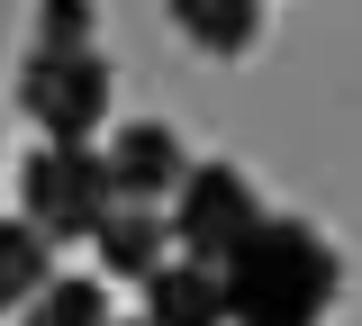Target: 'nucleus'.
Segmentation results:
<instances>
[{"instance_id": "1", "label": "nucleus", "mask_w": 362, "mask_h": 326, "mask_svg": "<svg viewBox=\"0 0 362 326\" xmlns=\"http://www.w3.org/2000/svg\"><path fill=\"white\" fill-rule=\"evenodd\" d=\"M335 290H344V263L308 218H254V235L218 263L226 326H326Z\"/></svg>"}, {"instance_id": "2", "label": "nucleus", "mask_w": 362, "mask_h": 326, "mask_svg": "<svg viewBox=\"0 0 362 326\" xmlns=\"http://www.w3.org/2000/svg\"><path fill=\"white\" fill-rule=\"evenodd\" d=\"M254 218H263V199H254V182L235 173V163H190L173 190V245H181V263H209L218 272L226 254L254 235Z\"/></svg>"}, {"instance_id": "3", "label": "nucleus", "mask_w": 362, "mask_h": 326, "mask_svg": "<svg viewBox=\"0 0 362 326\" xmlns=\"http://www.w3.org/2000/svg\"><path fill=\"white\" fill-rule=\"evenodd\" d=\"M18 218H28L45 245L90 235L109 218V173H100V154H90V145H37L28 173H18Z\"/></svg>"}, {"instance_id": "4", "label": "nucleus", "mask_w": 362, "mask_h": 326, "mask_svg": "<svg viewBox=\"0 0 362 326\" xmlns=\"http://www.w3.org/2000/svg\"><path fill=\"white\" fill-rule=\"evenodd\" d=\"M18 109L45 127V145H90V127L109 118V64L100 54H28L18 64Z\"/></svg>"}, {"instance_id": "5", "label": "nucleus", "mask_w": 362, "mask_h": 326, "mask_svg": "<svg viewBox=\"0 0 362 326\" xmlns=\"http://www.w3.org/2000/svg\"><path fill=\"white\" fill-rule=\"evenodd\" d=\"M100 173H109V199H127V209H154V199H173L181 173H190V154L163 118H127L109 154H100Z\"/></svg>"}, {"instance_id": "6", "label": "nucleus", "mask_w": 362, "mask_h": 326, "mask_svg": "<svg viewBox=\"0 0 362 326\" xmlns=\"http://www.w3.org/2000/svg\"><path fill=\"white\" fill-rule=\"evenodd\" d=\"M90 245H100V272L109 281H145L173 263V227H163V209H127V199H109V218L90 227Z\"/></svg>"}, {"instance_id": "7", "label": "nucleus", "mask_w": 362, "mask_h": 326, "mask_svg": "<svg viewBox=\"0 0 362 326\" xmlns=\"http://www.w3.org/2000/svg\"><path fill=\"white\" fill-rule=\"evenodd\" d=\"M145 326H226V299H218V272L209 263H163L145 281Z\"/></svg>"}, {"instance_id": "8", "label": "nucleus", "mask_w": 362, "mask_h": 326, "mask_svg": "<svg viewBox=\"0 0 362 326\" xmlns=\"http://www.w3.org/2000/svg\"><path fill=\"white\" fill-rule=\"evenodd\" d=\"M173 28H181L199 54H245L254 37H263V9H245V0H181Z\"/></svg>"}, {"instance_id": "9", "label": "nucleus", "mask_w": 362, "mask_h": 326, "mask_svg": "<svg viewBox=\"0 0 362 326\" xmlns=\"http://www.w3.org/2000/svg\"><path fill=\"white\" fill-rule=\"evenodd\" d=\"M45 281H54V245L28 218H0V308H28Z\"/></svg>"}, {"instance_id": "10", "label": "nucleus", "mask_w": 362, "mask_h": 326, "mask_svg": "<svg viewBox=\"0 0 362 326\" xmlns=\"http://www.w3.org/2000/svg\"><path fill=\"white\" fill-rule=\"evenodd\" d=\"M18 326H118V318H109V290L73 272V281H45L37 299L18 308Z\"/></svg>"}, {"instance_id": "11", "label": "nucleus", "mask_w": 362, "mask_h": 326, "mask_svg": "<svg viewBox=\"0 0 362 326\" xmlns=\"http://www.w3.org/2000/svg\"><path fill=\"white\" fill-rule=\"evenodd\" d=\"M37 46L45 54H82L90 46V9H82V0H45V9H37Z\"/></svg>"}, {"instance_id": "12", "label": "nucleus", "mask_w": 362, "mask_h": 326, "mask_svg": "<svg viewBox=\"0 0 362 326\" xmlns=\"http://www.w3.org/2000/svg\"><path fill=\"white\" fill-rule=\"evenodd\" d=\"M136 326H145V318H136Z\"/></svg>"}]
</instances>
